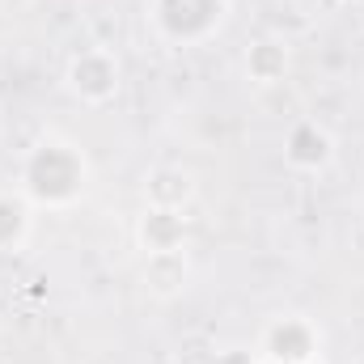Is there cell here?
Masks as SVG:
<instances>
[{"mask_svg": "<svg viewBox=\"0 0 364 364\" xmlns=\"http://www.w3.org/2000/svg\"><path fill=\"white\" fill-rule=\"evenodd\" d=\"M149 195H153L157 208H178L182 199L191 195V178L178 174V170H157L153 182H149Z\"/></svg>", "mask_w": 364, "mask_h": 364, "instance_id": "1", "label": "cell"}]
</instances>
